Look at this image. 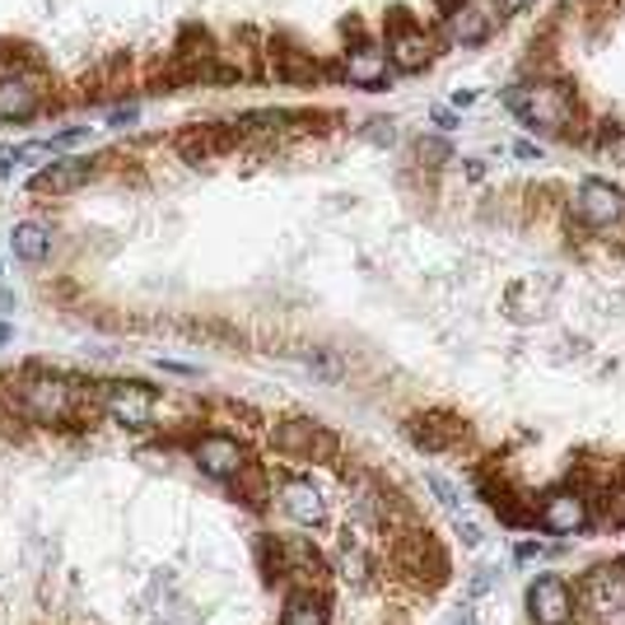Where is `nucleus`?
I'll return each mask as SVG.
<instances>
[{
	"label": "nucleus",
	"mask_w": 625,
	"mask_h": 625,
	"mask_svg": "<svg viewBox=\"0 0 625 625\" xmlns=\"http://www.w3.org/2000/svg\"><path fill=\"white\" fill-rule=\"evenodd\" d=\"M505 108L532 131H565L575 103H569V90H555V84H509Z\"/></svg>",
	"instance_id": "f257e3e1"
},
{
	"label": "nucleus",
	"mask_w": 625,
	"mask_h": 625,
	"mask_svg": "<svg viewBox=\"0 0 625 625\" xmlns=\"http://www.w3.org/2000/svg\"><path fill=\"white\" fill-rule=\"evenodd\" d=\"M453 625H476V621H472V616H458V621H453Z\"/></svg>",
	"instance_id": "4c0bfd02"
},
{
	"label": "nucleus",
	"mask_w": 625,
	"mask_h": 625,
	"mask_svg": "<svg viewBox=\"0 0 625 625\" xmlns=\"http://www.w3.org/2000/svg\"><path fill=\"white\" fill-rule=\"evenodd\" d=\"M429 5H434V14H439V20H453L462 0H429Z\"/></svg>",
	"instance_id": "c85d7f7f"
},
{
	"label": "nucleus",
	"mask_w": 625,
	"mask_h": 625,
	"mask_svg": "<svg viewBox=\"0 0 625 625\" xmlns=\"http://www.w3.org/2000/svg\"><path fill=\"white\" fill-rule=\"evenodd\" d=\"M38 113H43V94L24 75L0 80V121H33Z\"/></svg>",
	"instance_id": "a211bd4d"
},
{
	"label": "nucleus",
	"mask_w": 625,
	"mask_h": 625,
	"mask_svg": "<svg viewBox=\"0 0 625 625\" xmlns=\"http://www.w3.org/2000/svg\"><path fill=\"white\" fill-rule=\"evenodd\" d=\"M588 499H583V491H551V495H542V509H536V523H542L546 532H555V536H575V532H583L588 528Z\"/></svg>",
	"instance_id": "9d476101"
},
{
	"label": "nucleus",
	"mask_w": 625,
	"mask_h": 625,
	"mask_svg": "<svg viewBox=\"0 0 625 625\" xmlns=\"http://www.w3.org/2000/svg\"><path fill=\"white\" fill-rule=\"evenodd\" d=\"M448 24H453V38L462 43V47H481L485 38H491V14H485L481 5H467V0H462V5H458V14H453V20H448Z\"/></svg>",
	"instance_id": "412c9836"
},
{
	"label": "nucleus",
	"mask_w": 625,
	"mask_h": 625,
	"mask_svg": "<svg viewBox=\"0 0 625 625\" xmlns=\"http://www.w3.org/2000/svg\"><path fill=\"white\" fill-rule=\"evenodd\" d=\"M341 75L355 84V90H388V80H392V61H388V51L384 47H374V43H355L351 51H345V61H341Z\"/></svg>",
	"instance_id": "4468645a"
},
{
	"label": "nucleus",
	"mask_w": 625,
	"mask_h": 625,
	"mask_svg": "<svg viewBox=\"0 0 625 625\" xmlns=\"http://www.w3.org/2000/svg\"><path fill=\"white\" fill-rule=\"evenodd\" d=\"M528 612L536 625H565L575 616V593H569V583L561 575H542L528 588Z\"/></svg>",
	"instance_id": "ddd939ff"
},
{
	"label": "nucleus",
	"mask_w": 625,
	"mask_h": 625,
	"mask_svg": "<svg viewBox=\"0 0 625 625\" xmlns=\"http://www.w3.org/2000/svg\"><path fill=\"white\" fill-rule=\"evenodd\" d=\"M434 121H439L444 131H453V113H444V108H434Z\"/></svg>",
	"instance_id": "473e14b6"
},
{
	"label": "nucleus",
	"mask_w": 625,
	"mask_h": 625,
	"mask_svg": "<svg viewBox=\"0 0 625 625\" xmlns=\"http://www.w3.org/2000/svg\"><path fill=\"white\" fill-rule=\"evenodd\" d=\"M275 569H281V579H304V583H318L327 575L322 555L312 551V542H304V536L275 542Z\"/></svg>",
	"instance_id": "dca6fc26"
},
{
	"label": "nucleus",
	"mask_w": 625,
	"mask_h": 625,
	"mask_svg": "<svg viewBox=\"0 0 625 625\" xmlns=\"http://www.w3.org/2000/svg\"><path fill=\"white\" fill-rule=\"evenodd\" d=\"M364 141H374V145H392L397 141V121H388V117H374V121H364Z\"/></svg>",
	"instance_id": "5701e85b"
},
{
	"label": "nucleus",
	"mask_w": 625,
	"mask_h": 625,
	"mask_svg": "<svg viewBox=\"0 0 625 625\" xmlns=\"http://www.w3.org/2000/svg\"><path fill=\"white\" fill-rule=\"evenodd\" d=\"M281 509L294 518V523L318 528L322 518H327V499H322V491H318L312 481L290 476V481H281Z\"/></svg>",
	"instance_id": "f3484780"
},
{
	"label": "nucleus",
	"mask_w": 625,
	"mask_h": 625,
	"mask_svg": "<svg viewBox=\"0 0 625 625\" xmlns=\"http://www.w3.org/2000/svg\"><path fill=\"white\" fill-rule=\"evenodd\" d=\"M281 625H332V616H327V602H322V593H312V588H294V593L285 598Z\"/></svg>",
	"instance_id": "aec40b11"
},
{
	"label": "nucleus",
	"mask_w": 625,
	"mask_h": 625,
	"mask_svg": "<svg viewBox=\"0 0 625 625\" xmlns=\"http://www.w3.org/2000/svg\"><path fill=\"white\" fill-rule=\"evenodd\" d=\"M10 160H14V150H0V178H10Z\"/></svg>",
	"instance_id": "72a5a7b5"
},
{
	"label": "nucleus",
	"mask_w": 625,
	"mask_h": 625,
	"mask_svg": "<svg viewBox=\"0 0 625 625\" xmlns=\"http://www.w3.org/2000/svg\"><path fill=\"white\" fill-rule=\"evenodd\" d=\"M5 341H10V327H5V322H0V345H5Z\"/></svg>",
	"instance_id": "e433bc0d"
},
{
	"label": "nucleus",
	"mask_w": 625,
	"mask_h": 625,
	"mask_svg": "<svg viewBox=\"0 0 625 625\" xmlns=\"http://www.w3.org/2000/svg\"><path fill=\"white\" fill-rule=\"evenodd\" d=\"M267 66H271L275 80H281V84H294V90H308V84L322 80V66L312 61V51L294 47L290 38H271V47H267Z\"/></svg>",
	"instance_id": "f8f14e48"
},
{
	"label": "nucleus",
	"mask_w": 625,
	"mask_h": 625,
	"mask_svg": "<svg viewBox=\"0 0 625 625\" xmlns=\"http://www.w3.org/2000/svg\"><path fill=\"white\" fill-rule=\"evenodd\" d=\"M495 5L505 10V14H523V10H532V5H536V0H495Z\"/></svg>",
	"instance_id": "c756f323"
},
{
	"label": "nucleus",
	"mask_w": 625,
	"mask_h": 625,
	"mask_svg": "<svg viewBox=\"0 0 625 625\" xmlns=\"http://www.w3.org/2000/svg\"><path fill=\"white\" fill-rule=\"evenodd\" d=\"M173 57H178V61H215L220 57V51H215V38H211V33H205V28H197V24H187L182 33H178V47H173Z\"/></svg>",
	"instance_id": "4be33fe9"
},
{
	"label": "nucleus",
	"mask_w": 625,
	"mask_h": 625,
	"mask_svg": "<svg viewBox=\"0 0 625 625\" xmlns=\"http://www.w3.org/2000/svg\"><path fill=\"white\" fill-rule=\"evenodd\" d=\"M80 406V392L66 378H28L20 384V411L33 425H66Z\"/></svg>",
	"instance_id": "20e7f679"
},
{
	"label": "nucleus",
	"mask_w": 625,
	"mask_h": 625,
	"mask_svg": "<svg viewBox=\"0 0 625 625\" xmlns=\"http://www.w3.org/2000/svg\"><path fill=\"white\" fill-rule=\"evenodd\" d=\"M98 406L113 425H127V429H150L154 415H160V397L154 388L135 384V378H113V384L98 388Z\"/></svg>",
	"instance_id": "7ed1b4c3"
},
{
	"label": "nucleus",
	"mask_w": 625,
	"mask_h": 625,
	"mask_svg": "<svg viewBox=\"0 0 625 625\" xmlns=\"http://www.w3.org/2000/svg\"><path fill=\"white\" fill-rule=\"evenodd\" d=\"M384 51H388L392 71L415 75V71H425V66L434 61V38H429V28L415 20L406 5H392L388 20H384Z\"/></svg>",
	"instance_id": "f03ea898"
},
{
	"label": "nucleus",
	"mask_w": 625,
	"mask_h": 625,
	"mask_svg": "<svg viewBox=\"0 0 625 625\" xmlns=\"http://www.w3.org/2000/svg\"><path fill=\"white\" fill-rule=\"evenodd\" d=\"M621 602H625V583L612 565H602L593 569L583 583H579V593H575V606H583V612H598V616H612L621 612Z\"/></svg>",
	"instance_id": "2eb2a0df"
},
{
	"label": "nucleus",
	"mask_w": 625,
	"mask_h": 625,
	"mask_svg": "<svg viewBox=\"0 0 625 625\" xmlns=\"http://www.w3.org/2000/svg\"><path fill=\"white\" fill-rule=\"evenodd\" d=\"M10 248H14V257H20L24 267H43L51 257V234L43 229V224L24 220V224H14V229H10Z\"/></svg>",
	"instance_id": "6ab92c4d"
},
{
	"label": "nucleus",
	"mask_w": 625,
	"mask_h": 625,
	"mask_svg": "<svg viewBox=\"0 0 625 625\" xmlns=\"http://www.w3.org/2000/svg\"><path fill=\"white\" fill-rule=\"evenodd\" d=\"M192 458L205 476H215V481H238V472L248 467V448H243L234 434H224V429H211V434H201V439L192 444Z\"/></svg>",
	"instance_id": "6e6552de"
},
{
	"label": "nucleus",
	"mask_w": 625,
	"mask_h": 625,
	"mask_svg": "<svg viewBox=\"0 0 625 625\" xmlns=\"http://www.w3.org/2000/svg\"><path fill=\"white\" fill-rule=\"evenodd\" d=\"M406 439L421 448V453H448V448H458L467 439V425L448 411H421L406 421Z\"/></svg>",
	"instance_id": "1a4fd4ad"
},
{
	"label": "nucleus",
	"mask_w": 625,
	"mask_h": 625,
	"mask_svg": "<svg viewBox=\"0 0 625 625\" xmlns=\"http://www.w3.org/2000/svg\"><path fill=\"white\" fill-rule=\"evenodd\" d=\"M135 117H141V108H117V113H113L108 121H113V127H131Z\"/></svg>",
	"instance_id": "7c9ffc66"
},
{
	"label": "nucleus",
	"mask_w": 625,
	"mask_h": 625,
	"mask_svg": "<svg viewBox=\"0 0 625 625\" xmlns=\"http://www.w3.org/2000/svg\"><path fill=\"white\" fill-rule=\"evenodd\" d=\"M606 523H616V528H625V491H616V495H606Z\"/></svg>",
	"instance_id": "a878e982"
},
{
	"label": "nucleus",
	"mask_w": 625,
	"mask_h": 625,
	"mask_svg": "<svg viewBox=\"0 0 625 625\" xmlns=\"http://www.w3.org/2000/svg\"><path fill=\"white\" fill-rule=\"evenodd\" d=\"M453 532L462 536V546H481V528L472 523V518H462V514H458V518H453Z\"/></svg>",
	"instance_id": "393cba45"
},
{
	"label": "nucleus",
	"mask_w": 625,
	"mask_h": 625,
	"mask_svg": "<svg viewBox=\"0 0 625 625\" xmlns=\"http://www.w3.org/2000/svg\"><path fill=\"white\" fill-rule=\"evenodd\" d=\"M514 150H518V154H523V160H536V154H542V150H536V145H532V141H518V145H514Z\"/></svg>",
	"instance_id": "2f4dec72"
},
{
	"label": "nucleus",
	"mask_w": 625,
	"mask_h": 625,
	"mask_svg": "<svg viewBox=\"0 0 625 625\" xmlns=\"http://www.w3.org/2000/svg\"><path fill=\"white\" fill-rule=\"evenodd\" d=\"M271 444L281 448L285 458H299V462H327L337 453V434L318 425V421H285L271 429Z\"/></svg>",
	"instance_id": "39448f33"
},
{
	"label": "nucleus",
	"mask_w": 625,
	"mask_h": 625,
	"mask_svg": "<svg viewBox=\"0 0 625 625\" xmlns=\"http://www.w3.org/2000/svg\"><path fill=\"white\" fill-rule=\"evenodd\" d=\"M495 583V575H491V569H476V579H472V588H467V593H472V598H481L485 593V588H491Z\"/></svg>",
	"instance_id": "cd10ccee"
},
{
	"label": "nucleus",
	"mask_w": 625,
	"mask_h": 625,
	"mask_svg": "<svg viewBox=\"0 0 625 625\" xmlns=\"http://www.w3.org/2000/svg\"><path fill=\"white\" fill-rule=\"evenodd\" d=\"M415 150H421V160H448V145L444 141H421Z\"/></svg>",
	"instance_id": "bb28decb"
},
{
	"label": "nucleus",
	"mask_w": 625,
	"mask_h": 625,
	"mask_svg": "<svg viewBox=\"0 0 625 625\" xmlns=\"http://www.w3.org/2000/svg\"><path fill=\"white\" fill-rule=\"evenodd\" d=\"M575 215L588 229H612V224L625 220V192L602 178H583L575 192Z\"/></svg>",
	"instance_id": "0eeeda50"
},
{
	"label": "nucleus",
	"mask_w": 625,
	"mask_h": 625,
	"mask_svg": "<svg viewBox=\"0 0 625 625\" xmlns=\"http://www.w3.org/2000/svg\"><path fill=\"white\" fill-rule=\"evenodd\" d=\"M425 481H429V491H434V495H439V499H444V505H448V509H458V491H453V485H448V481H444L439 472H429Z\"/></svg>",
	"instance_id": "b1692460"
},
{
	"label": "nucleus",
	"mask_w": 625,
	"mask_h": 625,
	"mask_svg": "<svg viewBox=\"0 0 625 625\" xmlns=\"http://www.w3.org/2000/svg\"><path fill=\"white\" fill-rule=\"evenodd\" d=\"M612 569H616V575H621V583H625V555H621V561H616Z\"/></svg>",
	"instance_id": "c9c22d12"
},
{
	"label": "nucleus",
	"mask_w": 625,
	"mask_h": 625,
	"mask_svg": "<svg viewBox=\"0 0 625 625\" xmlns=\"http://www.w3.org/2000/svg\"><path fill=\"white\" fill-rule=\"evenodd\" d=\"M94 160H84V154H66V160H51L43 173H33V192L38 197H71V192H80V187H90V178H94Z\"/></svg>",
	"instance_id": "9b49d317"
},
{
	"label": "nucleus",
	"mask_w": 625,
	"mask_h": 625,
	"mask_svg": "<svg viewBox=\"0 0 625 625\" xmlns=\"http://www.w3.org/2000/svg\"><path fill=\"white\" fill-rule=\"evenodd\" d=\"M238 141H243L238 121H201V127H187L178 135V154L187 164H211V160H220V154L238 150Z\"/></svg>",
	"instance_id": "423d86ee"
},
{
	"label": "nucleus",
	"mask_w": 625,
	"mask_h": 625,
	"mask_svg": "<svg viewBox=\"0 0 625 625\" xmlns=\"http://www.w3.org/2000/svg\"><path fill=\"white\" fill-rule=\"evenodd\" d=\"M536 551H542V546H536V542H523V546H518V561H532Z\"/></svg>",
	"instance_id": "f704fd0d"
}]
</instances>
